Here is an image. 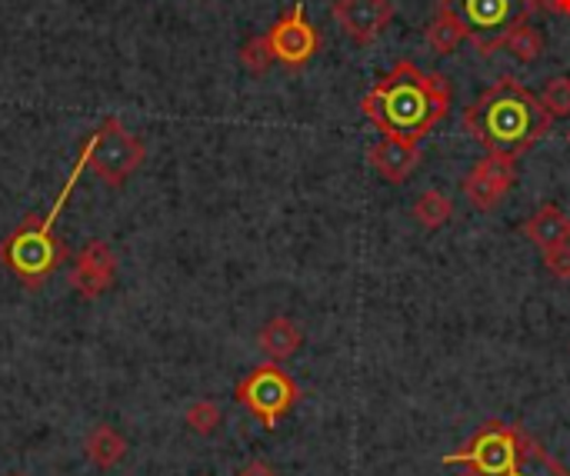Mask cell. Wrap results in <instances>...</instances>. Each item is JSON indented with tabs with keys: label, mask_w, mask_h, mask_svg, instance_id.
Masks as SVG:
<instances>
[{
	"label": "cell",
	"mask_w": 570,
	"mask_h": 476,
	"mask_svg": "<svg viewBox=\"0 0 570 476\" xmlns=\"http://www.w3.org/2000/svg\"><path fill=\"white\" fill-rule=\"evenodd\" d=\"M80 153L87 157V170L114 190L124 187L140 170V163L147 157L140 137H134L117 117H107L94 130V137L83 143Z\"/></svg>",
	"instance_id": "5"
},
{
	"label": "cell",
	"mask_w": 570,
	"mask_h": 476,
	"mask_svg": "<svg viewBox=\"0 0 570 476\" xmlns=\"http://www.w3.org/2000/svg\"><path fill=\"white\" fill-rule=\"evenodd\" d=\"M267 43H271L274 63H281L287 70H301V67H307L317 57V50H321V30L311 23L304 0H297L287 13H281L271 23Z\"/></svg>",
	"instance_id": "7"
},
{
	"label": "cell",
	"mask_w": 570,
	"mask_h": 476,
	"mask_svg": "<svg viewBox=\"0 0 570 476\" xmlns=\"http://www.w3.org/2000/svg\"><path fill=\"white\" fill-rule=\"evenodd\" d=\"M451 103V80L444 73H428L404 57L364 93L361 110L384 137L421 143L441 120H448Z\"/></svg>",
	"instance_id": "1"
},
{
	"label": "cell",
	"mask_w": 570,
	"mask_h": 476,
	"mask_svg": "<svg viewBox=\"0 0 570 476\" xmlns=\"http://www.w3.org/2000/svg\"><path fill=\"white\" fill-rule=\"evenodd\" d=\"M438 7H448L461 17V23L468 27V40L484 53H498L504 47V40L531 20L538 7V0H438Z\"/></svg>",
	"instance_id": "4"
},
{
	"label": "cell",
	"mask_w": 570,
	"mask_h": 476,
	"mask_svg": "<svg viewBox=\"0 0 570 476\" xmlns=\"http://www.w3.org/2000/svg\"><path fill=\"white\" fill-rule=\"evenodd\" d=\"M424 40H428V47H431L438 57H448V53L458 50V43L468 40V27L461 23V17H458L454 10L438 7V13H434V17L428 20V27H424Z\"/></svg>",
	"instance_id": "16"
},
{
	"label": "cell",
	"mask_w": 570,
	"mask_h": 476,
	"mask_svg": "<svg viewBox=\"0 0 570 476\" xmlns=\"http://www.w3.org/2000/svg\"><path fill=\"white\" fill-rule=\"evenodd\" d=\"M538 7H544L558 17H570V0H538Z\"/></svg>",
	"instance_id": "24"
},
{
	"label": "cell",
	"mask_w": 570,
	"mask_h": 476,
	"mask_svg": "<svg viewBox=\"0 0 570 476\" xmlns=\"http://www.w3.org/2000/svg\"><path fill=\"white\" fill-rule=\"evenodd\" d=\"M220 420H224V414H220V407H217L214 400H197V404H190L187 414H184V424H187L197 437H210V434L220 427Z\"/></svg>",
	"instance_id": "20"
},
{
	"label": "cell",
	"mask_w": 570,
	"mask_h": 476,
	"mask_svg": "<svg viewBox=\"0 0 570 476\" xmlns=\"http://www.w3.org/2000/svg\"><path fill=\"white\" fill-rule=\"evenodd\" d=\"M464 123L488 153L521 157L551 133L554 117L518 77H501L468 107Z\"/></svg>",
	"instance_id": "2"
},
{
	"label": "cell",
	"mask_w": 570,
	"mask_h": 476,
	"mask_svg": "<svg viewBox=\"0 0 570 476\" xmlns=\"http://www.w3.org/2000/svg\"><path fill=\"white\" fill-rule=\"evenodd\" d=\"M367 160H371V167H374L384 180L404 184V180H411V173L417 170L421 150H417V143H411V140L381 137V140L367 150Z\"/></svg>",
	"instance_id": "11"
},
{
	"label": "cell",
	"mask_w": 570,
	"mask_h": 476,
	"mask_svg": "<svg viewBox=\"0 0 570 476\" xmlns=\"http://www.w3.org/2000/svg\"><path fill=\"white\" fill-rule=\"evenodd\" d=\"M544 107L554 120L570 117V77H551V83L544 87Z\"/></svg>",
	"instance_id": "21"
},
{
	"label": "cell",
	"mask_w": 570,
	"mask_h": 476,
	"mask_svg": "<svg viewBox=\"0 0 570 476\" xmlns=\"http://www.w3.org/2000/svg\"><path fill=\"white\" fill-rule=\"evenodd\" d=\"M67 280H70V287H73L83 300L104 297V294L114 287V280H117V257H114L110 244L90 240V244L77 254V260H73Z\"/></svg>",
	"instance_id": "10"
},
{
	"label": "cell",
	"mask_w": 570,
	"mask_h": 476,
	"mask_svg": "<svg viewBox=\"0 0 570 476\" xmlns=\"http://www.w3.org/2000/svg\"><path fill=\"white\" fill-rule=\"evenodd\" d=\"M544 267L551 270V277L558 280H570V244L564 247H554V250H544Z\"/></svg>",
	"instance_id": "22"
},
{
	"label": "cell",
	"mask_w": 570,
	"mask_h": 476,
	"mask_svg": "<svg viewBox=\"0 0 570 476\" xmlns=\"http://www.w3.org/2000/svg\"><path fill=\"white\" fill-rule=\"evenodd\" d=\"M240 63L254 73V77H264L274 63V53H271V43H267V33H254L240 43Z\"/></svg>",
	"instance_id": "19"
},
{
	"label": "cell",
	"mask_w": 570,
	"mask_h": 476,
	"mask_svg": "<svg viewBox=\"0 0 570 476\" xmlns=\"http://www.w3.org/2000/svg\"><path fill=\"white\" fill-rule=\"evenodd\" d=\"M568 143H570V133H568Z\"/></svg>",
	"instance_id": "25"
},
{
	"label": "cell",
	"mask_w": 570,
	"mask_h": 476,
	"mask_svg": "<svg viewBox=\"0 0 570 476\" xmlns=\"http://www.w3.org/2000/svg\"><path fill=\"white\" fill-rule=\"evenodd\" d=\"M454 217V200L441 190H424L417 200H414V220L424 227V230H441L448 227Z\"/></svg>",
	"instance_id": "17"
},
{
	"label": "cell",
	"mask_w": 570,
	"mask_h": 476,
	"mask_svg": "<svg viewBox=\"0 0 570 476\" xmlns=\"http://www.w3.org/2000/svg\"><path fill=\"white\" fill-rule=\"evenodd\" d=\"M301 390L294 384V377L287 370H281V364H261L254 367L234 390V400L254 414L264 430H277V424L294 410Z\"/></svg>",
	"instance_id": "6"
},
{
	"label": "cell",
	"mask_w": 570,
	"mask_h": 476,
	"mask_svg": "<svg viewBox=\"0 0 570 476\" xmlns=\"http://www.w3.org/2000/svg\"><path fill=\"white\" fill-rule=\"evenodd\" d=\"M237 476H277V470L271 464H264V460H250Z\"/></svg>",
	"instance_id": "23"
},
{
	"label": "cell",
	"mask_w": 570,
	"mask_h": 476,
	"mask_svg": "<svg viewBox=\"0 0 570 476\" xmlns=\"http://www.w3.org/2000/svg\"><path fill=\"white\" fill-rule=\"evenodd\" d=\"M521 234L544 254V250H554V247H564L570 244V214H564V207L558 204H541L524 224H521Z\"/></svg>",
	"instance_id": "12"
},
{
	"label": "cell",
	"mask_w": 570,
	"mask_h": 476,
	"mask_svg": "<svg viewBox=\"0 0 570 476\" xmlns=\"http://www.w3.org/2000/svg\"><path fill=\"white\" fill-rule=\"evenodd\" d=\"M458 476H570L564 464H558L534 437L528 440V447L521 450L518 460H511L508 467L501 470H491V474H471V470H461Z\"/></svg>",
	"instance_id": "14"
},
{
	"label": "cell",
	"mask_w": 570,
	"mask_h": 476,
	"mask_svg": "<svg viewBox=\"0 0 570 476\" xmlns=\"http://www.w3.org/2000/svg\"><path fill=\"white\" fill-rule=\"evenodd\" d=\"M83 454L97 470H114L124 457H127V440L120 430H114L110 424H97L87 430L83 437Z\"/></svg>",
	"instance_id": "15"
},
{
	"label": "cell",
	"mask_w": 570,
	"mask_h": 476,
	"mask_svg": "<svg viewBox=\"0 0 570 476\" xmlns=\"http://www.w3.org/2000/svg\"><path fill=\"white\" fill-rule=\"evenodd\" d=\"M504 47L521 60V63H534L541 53H544V47H548V40H544V33L538 30V27H531V23H521L508 40H504Z\"/></svg>",
	"instance_id": "18"
},
{
	"label": "cell",
	"mask_w": 570,
	"mask_h": 476,
	"mask_svg": "<svg viewBox=\"0 0 570 476\" xmlns=\"http://www.w3.org/2000/svg\"><path fill=\"white\" fill-rule=\"evenodd\" d=\"M518 184V157H508V153H488L481 157L471 173L461 180V190L464 197L481 210V214H491L494 207H501L508 200V194L514 190Z\"/></svg>",
	"instance_id": "8"
},
{
	"label": "cell",
	"mask_w": 570,
	"mask_h": 476,
	"mask_svg": "<svg viewBox=\"0 0 570 476\" xmlns=\"http://www.w3.org/2000/svg\"><path fill=\"white\" fill-rule=\"evenodd\" d=\"M257 347H261V354L271 360V364H284V360H291L301 347H304V330L291 320V317H274V320H267L264 327H261V334H257Z\"/></svg>",
	"instance_id": "13"
},
{
	"label": "cell",
	"mask_w": 570,
	"mask_h": 476,
	"mask_svg": "<svg viewBox=\"0 0 570 476\" xmlns=\"http://www.w3.org/2000/svg\"><path fill=\"white\" fill-rule=\"evenodd\" d=\"M337 27L361 47L374 43L394 20V0H334Z\"/></svg>",
	"instance_id": "9"
},
{
	"label": "cell",
	"mask_w": 570,
	"mask_h": 476,
	"mask_svg": "<svg viewBox=\"0 0 570 476\" xmlns=\"http://www.w3.org/2000/svg\"><path fill=\"white\" fill-rule=\"evenodd\" d=\"M83 170H87V157L80 153L73 170H70V177H67V184H63V190H60V197L50 207V214H43L37 220H27L23 227H17L10 237L0 240V264L30 290L43 287L53 277V270L63 264V257H67V247L57 240L53 224H57L60 210L67 207V197L77 187Z\"/></svg>",
	"instance_id": "3"
},
{
	"label": "cell",
	"mask_w": 570,
	"mask_h": 476,
	"mask_svg": "<svg viewBox=\"0 0 570 476\" xmlns=\"http://www.w3.org/2000/svg\"><path fill=\"white\" fill-rule=\"evenodd\" d=\"M13 476H20V474H13Z\"/></svg>",
	"instance_id": "26"
}]
</instances>
